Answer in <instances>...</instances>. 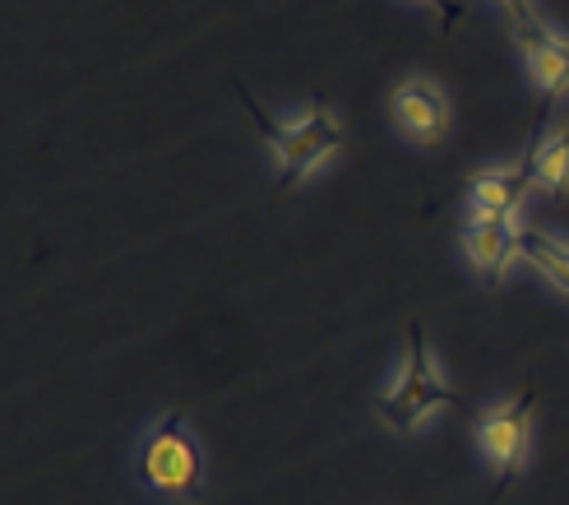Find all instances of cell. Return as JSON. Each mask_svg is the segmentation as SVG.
Masks as SVG:
<instances>
[{
	"label": "cell",
	"mask_w": 569,
	"mask_h": 505,
	"mask_svg": "<svg viewBox=\"0 0 569 505\" xmlns=\"http://www.w3.org/2000/svg\"><path fill=\"white\" fill-rule=\"evenodd\" d=\"M393 121L412 145H440L449 135V98L431 79H403L393 93Z\"/></svg>",
	"instance_id": "obj_5"
},
{
	"label": "cell",
	"mask_w": 569,
	"mask_h": 505,
	"mask_svg": "<svg viewBox=\"0 0 569 505\" xmlns=\"http://www.w3.org/2000/svg\"><path fill=\"white\" fill-rule=\"evenodd\" d=\"M463 250L487 284H500L505 269L523 256L519 218H468L463 222Z\"/></svg>",
	"instance_id": "obj_6"
},
{
	"label": "cell",
	"mask_w": 569,
	"mask_h": 505,
	"mask_svg": "<svg viewBox=\"0 0 569 505\" xmlns=\"http://www.w3.org/2000/svg\"><path fill=\"white\" fill-rule=\"evenodd\" d=\"M241 102L254 111V126L264 130L273 162H278V186H297L301 177H310L325 158H333L343 149V126H338L333 111L316 107V111H301L292 121H269L260 107H254L250 93H241Z\"/></svg>",
	"instance_id": "obj_3"
},
{
	"label": "cell",
	"mask_w": 569,
	"mask_h": 505,
	"mask_svg": "<svg viewBox=\"0 0 569 505\" xmlns=\"http://www.w3.org/2000/svg\"><path fill=\"white\" fill-rule=\"evenodd\" d=\"M421 6H431V10H440V23H445V33L453 23H459V6H453V0H421Z\"/></svg>",
	"instance_id": "obj_12"
},
{
	"label": "cell",
	"mask_w": 569,
	"mask_h": 505,
	"mask_svg": "<svg viewBox=\"0 0 569 505\" xmlns=\"http://www.w3.org/2000/svg\"><path fill=\"white\" fill-rule=\"evenodd\" d=\"M500 10H505V19H509V28L532 23V0H500Z\"/></svg>",
	"instance_id": "obj_11"
},
{
	"label": "cell",
	"mask_w": 569,
	"mask_h": 505,
	"mask_svg": "<svg viewBox=\"0 0 569 505\" xmlns=\"http://www.w3.org/2000/svg\"><path fill=\"white\" fill-rule=\"evenodd\" d=\"M532 190H547V195L569 190V126L547 135L542 145L532 149Z\"/></svg>",
	"instance_id": "obj_9"
},
{
	"label": "cell",
	"mask_w": 569,
	"mask_h": 505,
	"mask_svg": "<svg viewBox=\"0 0 569 505\" xmlns=\"http://www.w3.org/2000/svg\"><path fill=\"white\" fill-rule=\"evenodd\" d=\"M139 483L177 505H190L204 492V445L194 440L181 413H167L149 427L139 445Z\"/></svg>",
	"instance_id": "obj_1"
},
{
	"label": "cell",
	"mask_w": 569,
	"mask_h": 505,
	"mask_svg": "<svg viewBox=\"0 0 569 505\" xmlns=\"http://www.w3.org/2000/svg\"><path fill=\"white\" fill-rule=\"evenodd\" d=\"M532 190V154L515 167H487L468 186V218H519Z\"/></svg>",
	"instance_id": "obj_8"
},
{
	"label": "cell",
	"mask_w": 569,
	"mask_h": 505,
	"mask_svg": "<svg viewBox=\"0 0 569 505\" xmlns=\"http://www.w3.org/2000/svg\"><path fill=\"white\" fill-rule=\"evenodd\" d=\"M528 440H532V395H515L496 408L481 413L477 423V450L491 464L500 483L519 478L523 459H528Z\"/></svg>",
	"instance_id": "obj_4"
},
{
	"label": "cell",
	"mask_w": 569,
	"mask_h": 505,
	"mask_svg": "<svg viewBox=\"0 0 569 505\" xmlns=\"http://www.w3.org/2000/svg\"><path fill=\"white\" fill-rule=\"evenodd\" d=\"M523 260L542 274L556 293L569 297V241H560L556 232H523Z\"/></svg>",
	"instance_id": "obj_10"
},
{
	"label": "cell",
	"mask_w": 569,
	"mask_h": 505,
	"mask_svg": "<svg viewBox=\"0 0 569 505\" xmlns=\"http://www.w3.org/2000/svg\"><path fill=\"white\" fill-rule=\"evenodd\" d=\"M453 399V389L445 380V372L436 367V357L431 348H426L421 339V329L412 325V339H408V357H403V367H398V376L389 380V389L376 399V413H380V423L398 436H412L421 432L440 408H449Z\"/></svg>",
	"instance_id": "obj_2"
},
{
	"label": "cell",
	"mask_w": 569,
	"mask_h": 505,
	"mask_svg": "<svg viewBox=\"0 0 569 505\" xmlns=\"http://www.w3.org/2000/svg\"><path fill=\"white\" fill-rule=\"evenodd\" d=\"M515 42L523 51V66H528V79L542 89V98H565L569 93V38L556 33L547 23H523L515 28Z\"/></svg>",
	"instance_id": "obj_7"
}]
</instances>
